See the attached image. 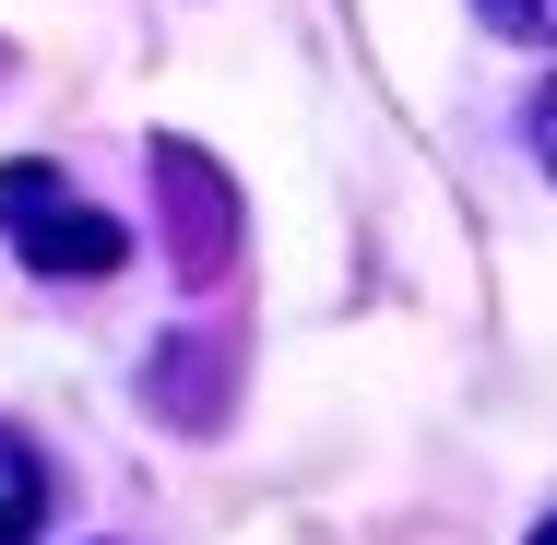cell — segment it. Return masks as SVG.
Returning <instances> with one entry per match:
<instances>
[{
	"label": "cell",
	"instance_id": "obj_1",
	"mask_svg": "<svg viewBox=\"0 0 557 545\" xmlns=\"http://www.w3.org/2000/svg\"><path fill=\"white\" fill-rule=\"evenodd\" d=\"M0 225H12V249H24L36 273H60V285H96V273L131 261V237H119L60 166H12V178H0Z\"/></svg>",
	"mask_w": 557,
	"mask_h": 545
},
{
	"label": "cell",
	"instance_id": "obj_2",
	"mask_svg": "<svg viewBox=\"0 0 557 545\" xmlns=\"http://www.w3.org/2000/svg\"><path fill=\"white\" fill-rule=\"evenodd\" d=\"M48 534V462L0 428V545H36Z\"/></svg>",
	"mask_w": 557,
	"mask_h": 545
},
{
	"label": "cell",
	"instance_id": "obj_3",
	"mask_svg": "<svg viewBox=\"0 0 557 545\" xmlns=\"http://www.w3.org/2000/svg\"><path fill=\"white\" fill-rule=\"evenodd\" d=\"M474 12H486L510 48H557V0H474Z\"/></svg>",
	"mask_w": 557,
	"mask_h": 545
},
{
	"label": "cell",
	"instance_id": "obj_4",
	"mask_svg": "<svg viewBox=\"0 0 557 545\" xmlns=\"http://www.w3.org/2000/svg\"><path fill=\"white\" fill-rule=\"evenodd\" d=\"M534 154H546V178H557V84L534 96Z\"/></svg>",
	"mask_w": 557,
	"mask_h": 545
},
{
	"label": "cell",
	"instance_id": "obj_5",
	"mask_svg": "<svg viewBox=\"0 0 557 545\" xmlns=\"http://www.w3.org/2000/svg\"><path fill=\"white\" fill-rule=\"evenodd\" d=\"M534 545H557V510H546V522H534Z\"/></svg>",
	"mask_w": 557,
	"mask_h": 545
}]
</instances>
